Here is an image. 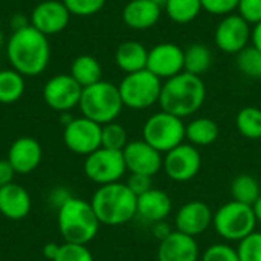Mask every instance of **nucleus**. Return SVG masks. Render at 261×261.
Segmentation results:
<instances>
[{"label":"nucleus","instance_id":"40","mask_svg":"<svg viewBox=\"0 0 261 261\" xmlns=\"http://www.w3.org/2000/svg\"><path fill=\"white\" fill-rule=\"evenodd\" d=\"M70 197H73L70 193H69V190H66V188H63V187H58V188H55L52 193H50V196H49V202L52 203V206H55L57 210L60 208V206H63Z\"/></svg>","mask_w":261,"mask_h":261},{"label":"nucleus","instance_id":"33","mask_svg":"<svg viewBox=\"0 0 261 261\" xmlns=\"http://www.w3.org/2000/svg\"><path fill=\"white\" fill-rule=\"evenodd\" d=\"M236 249L240 261H261V232L254 231L239 242Z\"/></svg>","mask_w":261,"mask_h":261},{"label":"nucleus","instance_id":"4","mask_svg":"<svg viewBox=\"0 0 261 261\" xmlns=\"http://www.w3.org/2000/svg\"><path fill=\"white\" fill-rule=\"evenodd\" d=\"M58 229L66 243L89 245L99 231V220L90 205L78 197H70L58 208Z\"/></svg>","mask_w":261,"mask_h":261},{"label":"nucleus","instance_id":"44","mask_svg":"<svg viewBox=\"0 0 261 261\" xmlns=\"http://www.w3.org/2000/svg\"><path fill=\"white\" fill-rule=\"evenodd\" d=\"M251 41H252V46L257 47L261 52V23L258 24H254V29H252V35H251Z\"/></svg>","mask_w":261,"mask_h":261},{"label":"nucleus","instance_id":"45","mask_svg":"<svg viewBox=\"0 0 261 261\" xmlns=\"http://www.w3.org/2000/svg\"><path fill=\"white\" fill-rule=\"evenodd\" d=\"M11 21H12L14 31H18V29H21V28H24V26L29 24V20H26L23 15H14V17L11 18Z\"/></svg>","mask_w":261,"mask_h":261},{"label":"nucleus","instance_id":"46","mask_svg":"<svg viewBox=\"0 0 261 261\" xmlns=\"http://www.w3.org/2000/svg\"><path fill=\"white\" fill-rule=\"evenodd\" d=\"M254 208V214H255V219H257V223L261 225V196L258 197V200L252 205Z\"/></svg>","mask_w":261,"mask_h":261},{"label":"nucleus","instance_id":"6","mask_svg":"<svg viewBox=\"0 0 261 261\" xmlns=\"http://www.w3.org/2000/svg\"><path fill=\"white\" fill-rule=\"evenodd\" d=\"M254 208L236 200L222 205L213 216L214 231L226 242H242L257 228Z\"/></svg>","mask_w":261,"mask_h":261},{"label":"nucleus","instance_id":"21","mask_svg":"<svg viewBox=\"0 0 261 261\" xmlns=\"http://www.w3.org/2000/svg\"><path fill=\"white\" fill-rule=\"evenodd\" d=\"M162 14V6L151 0H130L122 9V21L135 31L153 28Z\"/></svg>","mask_w":261,"mask_h":261},{"label":"nucleus","instance_id":"2","mask_svg":"<svg viewBox=\"0 0 261 261\" xmlns=\"http://www.w3.org/2000/svg\"><path fill=\"white\" fill-rule=\"evenodd\" d=\"M206 98V87L202 76L180 72L179 75L165 80L161 90L159 106L177 118H187L200 110Z\"/></svg>","mask_w":261,"mask_h":261},{"label":"nucleus","instance_id":"24","mask_svg":"<svg viewBox=\"0 0 261 261\" xmlns=\"http://www.w3.org/2000/svg\"><path fill=\"white\" fill-rule=\"evenodd\" d=\"M219 125L210 118H196L185 124V139L194 147H208L219 139Z\"/></svg>","mask_w":261,"mask_h":261},{"label":"nucleus","instance_id":"42","mask_svg":"<svg viewBox=\"0 0 261 261\" xmlns=\"http://www.w3.org/2000/svg\"><path fill=\"white\" fill-rule=\"evenodd\" d=\"M174 229L164 220V222H159V223H154V225H151V232H153V236L161 242V240H164L165 237H168L171 232H173Z\"/></svg>","mask_w":261,"mask_h":261},{"label":"nucleus","instance_id":"13","mask_svg":"<svg viewBox=\"0 0 261 261\" xmlns=\"http://www.w3.org/2000/svg\"><path fill=\"white\" fill-rule=\"evenodd\" d=\"M83 87L70 76V73H61L52 76L43 87L44 102L55 112L66 113L78 107Z\"/></svg>","mask_w":261,"mask_h":261},{"label":"nucleus","instance_id":"29","mask_svg":"<svg viewBox=\"0 0 261 261\" xmlns=\"http://www.w3.org/2000/svg\"><path fill=\"white\" fill-rule=\"evenodd\" d=\"M164 8L170 20L177 24L191 23L203 11L200 0H167Z\"/></svg>","mask_w":261,"mask_h":261},{"label":"nucleus","instance_id":"47","mask_svg":"<svg viewBox=\"0 0 261 261\" xmlns=\"http://www.w3.org/2000/svg\"><path fill=\"white\" fill-rule=\"evenodd\" d=\"M151 2H154V3H158V5H161V6H164L167 0H151Z\"/></svg>","mask_w":261,"mask_h":261},{"label":"nucleus","instance_id":"30","mask_svg":"<svg viewBox=\"0 0 261 261\" xmlns=\"http://www.w3.org/2000/svg\"><path fill=\"white\" fill-rule=\"evenodd\" d=\"M236 127L239 133L251 141L261 139V109L248 106L243 107L236 118Z\"/></svg>","mask_w":261,"mask_h":261},{"label":"nucleus","instance_id":"32","mask_svg":"<svg viewBox=\"0 0 261 261\" xmlns=\"http://www.w3.org/2000/svg\"><path fill=\"white\" fill-rule=\"evenodd\" d=\"M237 67L252 80H261V52L252 44L237 54Z\"/></svg>","mask_w":261,"mask_h":261},{"label":"nucleus","instance_id":"19","mask_svg":"<svg viewBox=\"0 0 261 261\" xmlns=\"http://www.w3.org/2000/svg\"><path fill=\"white\" fill-rule=\"evenodd\" d=\"M200 249L194 237L173 231L168 237L159 242L158 261H199Z\"/></svg>","mask_w":261,"mask_h":261},{"label":"nucleus","instance_id":"37","mask_svg":"<svg viewBox=\"0 0 261 261\" xmlns=\"http://www.w3.org/2000/svg\"><path fill=\"white\" fill-rule=\"evenodd\" d=\"M202 9L213 15H228L232 14L237 8L240 0H200Z\"/></svg>","mask_w":261,"mask_h":261},{"label":"nucleus","instance_id":"35","mask_svg":"<svg viewBox=\"0 0 261 261\" xmlns=\"http://www.w3.org/2000/svg\"><path fill=\"white\" fill-rule=\"evenodd\" d=\"M61 2L69 9L70 15H76V17L95 15L106 5V0H61Z\"/></svg>","mask_w":261,"mask_h":261},{"label":"nucleus","instance_id":"12","mask_svg":"<svg viewBox=\"0 0 261 261\" xmlns=\"http://www.w3.org/2000/svg\"><path fill=\"white\" fill-rule=\"evenodd\" d=\"M251 35V24L240 14L232 12L225 15L219 21L214 32V41L222 52L237 55L239 52L249 46Z\"/></svg>","mask_w":261,"mask_h":261},{"label":"nucleus","instance_id":"1","mask_svg":"<svg viewBox=\"0 0 261 261\" xmlns=\"http://www.w3.org/2000/svg\"><path fill=\"white\" fill-rule=\"evenodd\" d=\"M11 69L23 76L41 75L50 60V44L46 35L31 24L14 31L6 44Z\"/></svg>","mask_w":261,"mask_h":261},{"label":"nucleus","instance_id":"31","mask_svg":"<svg viewBox=\"0 0 261 261\" xmlns=\"http://www.w3.org/2000/svg\"><path fill=\"white\" fill-rule=\"evenodd\" d=\"M128 144V135L124 125L118 124L116 121L104 124L101 128V147L109 150L122 151Z\"/></svg>","mask_w":261,"mask_h":261},{"label":"nucleus","instance_id":"18","mask_svg":"<svg viewBox=\"0 0 261 261\" xmlns=\"http://www.w3.org/2000/svg\"><path fill=\"white\" fill-rule=\"evenodd\" d=\"M6 159L9 161L15 174H29L41 164L43 150L37 139L31 136H21L11 144Z\"/></svg>","mask_w":261,"mask_h":261},{"label":"nucleus","instance_id":"16","mask_svg":"<svg viewBox=\"0 0 261 261\" xmlns=\"http://www.w3.org/2000/svg\"><path fill=\"white\" fill-rule=\"evenodd\" d=\"M147 70L161 80H170L184 72V49L174 43H159L148 50Z\"/></svg>","mask_w":261,"mask_h":261},{"label":"nucleus","instance_id":"3","mask_svg":"<svg viewBox=\"0 0 261 261\" xmlns=\"http://www.w3.org/2000/svg\"><path fill=\"white\" fill-rule=\"evenodd\" d=\"M138 196L125 182H115L99 187L90 200V205L101 225L121 226L136 217Z\"/></svg>","mask_w":261,"mask_h":261},{"label":"nucleus","instance_id":"43","mask_svg":"<svg viewBox=\"0 0 261 261\" xmlns=\"http://www.w3.org/2000/svg\"><path fill=\"white\" fill-rule=\"evenodd\" d=\"M58 251H60V245H57V243H47L43 248V255H44V258L54 261L55 257H57V254H58Z\"/></svg>","mask_w":261,"mask_h":261},{"label":"nucleus","instance_id":"38","mask_svg":"<svg viewBox=\"0 0 261 261\" xmlns=\"http://www.w3.org/2000/svg\"><path fill=\"white\" fill-rule=\"evenodd\" d=\"M237 11L249 24L261 23V0H240Z\"/></svg>","mask_w":261,"mask_h":261},{"label":"nucleus","instance_id":"22","mask_svg":"<svg viewBox=\"0 0 261 261\" xmlns=\"http://www.w3.org/2000/svg\"><path fill=\"white\" fill-rule=\"evenodd\" d=\"M32 200L26 188L11 182L0 188V214L9 220H21L31 213Z\"/></svg>","mask_w":261,"mask_h":261},{"label":"nucleus","instance_id":"39","mask_svg":"<svg viewBox=\"0 0 261 261\" xmlns=\"http://www.w3.org/2000/svg\"><path fill=\"white\" fill-rule=\"evenodd\" d=\"M125 184L133 191V194L141 196L153 188V177L144 174H130Z\"/></svg>","mask_w":261,"mask_h":261},{"label":"nucleus","instance_id":"20","mask_svg":"<svg viewBox=\"0 0 261 261\" xmlns=\"http://www.w3.org/2000/svg\"><path fill=\"white\" fill-rule=\"evenodd\" d=\"M173 211L171 197L158 188H151L147 193L138 196L136 203V217L148 225H154L167 220V217Z\"/></svg>","mask_w":261,"mask_h":261},{"label":"nucleus","instance_id":"25","mask_svg":"<svg viewBox=\"0 0 261 261\" xmlns=\"http://www.w3.org/2000/svg\"><path fill=\"white\" fill-rule=\"evenodd\" d=\"M70 76L84 89L102 80V67L92 55H80L72 61Z\"/></svg>","mask_w":261,"mask_h":261},{"label":"nucleus","instance_id":"9","mask_svg":"<svg viewBox=\"0 0 261 261\" xmlns=\"http://www.w3.org/2000/svg\"><path fill=\"white\" fill-rule=\"evenodd\" d=\"M83 170L86 177L99 187L121 182L127 173L122 151L109 150L104 147H99L96 151L86 156Z\"/></svg>","mask_w":261,"mask_h":261},{"label":"nucleus","instance_id":"8","mask_svg":"<svg viewBox=\"0 0 261 261\" xmlns=\"http://www.w3.org/2000/svg\"><path fill=\"white\" fill-rule=\"evenodd\" d=\"M142 139L165 154L185 141L184 119L164 110L153 113L142 127Z\"/></svg>","mask_w":261,"mask_h":261},{"label":"nucleus","instance_id":"11","mask_svg":"<svg viewBox=\"0 0 261 261\" xmlns=\"http://www.w3.org/2000/svg\"><path fill=\"white\" fill-rule=\"evenodd\" d=\"M101 128L102 125L89 118H73L64 125V145L75 154L89 156L101 147Z\"/></svg>","mask_w":261,"mask_h":261},{"label":"nucleus","instance_id":"28","mask_svg":"<svg viewBox=\"0 0 261 261\" xmlns=\"http://www.w3.org/2000/svg\"><path fill=\"white\" fill-rule=\"evenodd\" d=\"M24 76L14 69L0 70V104H14L24 93Z\"/></svg>","mask_w":261,"mask_h":261},{"label":"nucleus","instance_id":"27","mask_svg":"<svg viewBox=\"0 0 261 261\" xmlns=\"http://www.w3.org/2000/svg\"><path fill=\"white\" fill-rule=\"evenodd\" d=\"M231 196L232 200L252 206L261 196L260 182L252 174H239L231 182Z\"/></svg>","mask_w":261,"mask_h":261},{"label":"nucleus","instance_id":"7","mask_svg":"<svg viewBox=\"0 0 261 261\" xmlns=\"http://www.w3.org/2000/svg\"><path fill=\"white\" fill-rule=\"evenodd\" d=\"M162 80L150 70L144 69L139 72L127 73L119 83L118 89L124 107L132 110H145L159 102Z\"/></svg>","mask_w":261,"mask_h":261},{"label":"nucleus","instance_id":"14","mask_svg":"<svg viewBox=\"0 0 261 261\" xmlns=\"http://www.w3.org/2000/svg\"><path fill=\"white\" fill-rule=\"evenodd\" d=\"M122 156L130 174H144L153 177L162 170L164 154L147 144L144 139L128 141L122 150Z\"/></svg>","mask_w":261,"mask_h":261},{"label":"nucleus","instance_id":"48","mask_svg":"<svg viewBox=\"0 0 261 261\" xmlns=\"http://www.w3.org/2000/svg\"><path fill=\"white\" fill-rule=\"evenodd\" d=\"M2 44H3V32L0 29V47H2Z\"/></svg>","mask_w":261,"mask_h":261},{"label":"nucleus","instance_id":"15","mask_svg":"<svg viewBox=\"0 0 261 261\" xmlns=\"http://www.w3.org/2000/svg\"><path fill=\"white\" fill-rule=\"evenodd\" d=\"M70 12L61 0H44L38 3L29 17V24L43 35H55L69 24Z\"/></svg>","mask_w":261,"mask_h":261},{"label":"nucleus","instance_id":"23","mask_svg":"<svg viewBox=\"0 0 261 261\" xmlns=\"http://www.w3.org/2000/svg\"><path fill=\"white\" fill-rule=\"evenodd\" d=\"M147 47L142 43L133 40L121 43L115 52V63L122 72H125V75L147 69Z\"/></svg>","mask_w":261,"mask_h":261},{"label":"nucleus","instance_id":"41","mask_svg":"<svg viewBox=\"0 0 261 261\" xmlns=\"http://www.w3.org/2000/svg\"><path fill=\"white\" fill-rule=\"evenodd\" d=\"M14 176H15V171L11 167L9 161L8 159H0V188L11 184V182H14Z\"/></svg>","mask_w":261,"mask_h":261},{"label":"nucleus","instance_id":"10","mask_svg":"<svg viewBox=\"0 0 261 261\" xmlns=\"http://www.w3.org/2000/svg\"><path fill=\"white\" fill-rule=\"evenodd\" d=\"M202 168V154L197 147L182 142L164 154L162 170L168 179L177 184L193 180Z\"/></svg>","mask_w":261,"mask_h":261},{"label":"nucleus","instance_id":"36","mask_svg":"<svg viewBox=\"0 0 261 261\" xmlns=\"http://www.w3.org/2000/svg\"><path fill=\"white\" fill-rule=\"evenodd\" d=\"M200 261H240L237 255V249L228 243H214L208 246L202 255Z\"/></svg>","mask_w":261,"mask_h":261},{"label":"nucleus","instance_id":"34","mask_svg":"<svg viewBox=\"0 0 261 261\" xmlns=\"http://www.w3.org/2000/svg\"><path fill=\"white\" fill-rule=\"evenodd\" d=\"M54 261H95V258L87 245L64 242L63 245H60V251Z\"/></svg>","mask_w":261,"mask_h":261},{"label":"nucleus","instance_id":"26","mask_svg":"<svg viewBox=\"0 0 261 261\" xmlns=\"http://www.w3.org/2000/svg\"><path fill=\"white\" fill-rule=\"evenodd\" d=\"M213 66V52L206 44L193 43L184 50V72L202 76Z\"/></svg>","mask_w":261,"mask_h":261},{"label":"nucleus","instance_id":"5","mask_svg":"<svg viewBox=\"0 0 261 261\" xmlns=\"http://www.w3.org/2000/svg\"><path fill=\"white\" fill-rule=\"evenodd\" d=\"M78 107L84 118L104 125L116 121L124 109V104L118 86L101 80L96 84L83 89Z\"/></svg>","mask_w":261,"mask_h":261},{"label":"nucleus","instance_id":"17","mask_svg":"<svg viewBox=\"0 0 261 261\" xmlns=\"http://www.w3.org/2000/svg\"><path fill=\"white\" fill-rule=\"evenodd\" d=\"M213 210L202 200H191L184 203L174 217V229L190 237L202 236L213 226Z\"/></svg>","mask_w":261,"mask_h":261}]
</instances>
